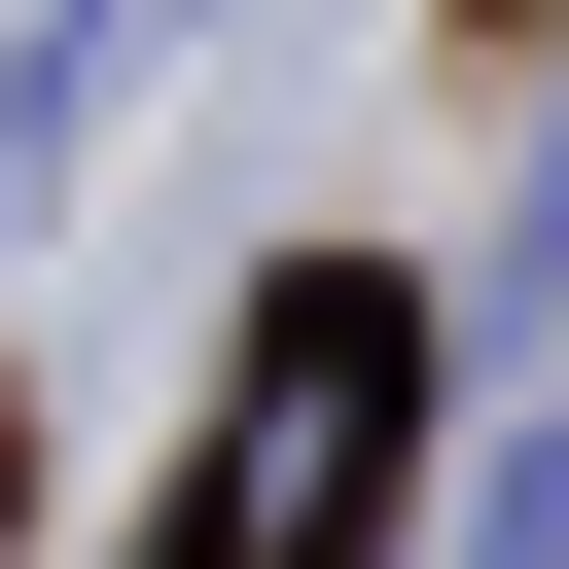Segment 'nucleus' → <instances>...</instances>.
Listing matches in <instances>:
<instances>
[{"label": "nucleus", "instance_id": "1", "mask_svg": "<svg viewBox=\"0 0 569 569\" xmlns=\"http://www.w3.org/2000/svg\"><path fill=\"white\" fill-rule=\"evenodd\" d=\"M356 498H391V320H284V356L213 391V498H178V569H356Z\"/></svg>", "mask_w": 569, "mask_h": 569}, {"label": "nucleus", "instance_id": "2", "mask_svg": "<svg viewBox=\"0 0 569 569\" xmlns=\"http://www.w3.org/2000/svg\"><path fill=\"white\" fill-rule=\"evenodd\" d=\"M462 320H569V107H533V178H498V284Z\"/></svg>", "mask_w": 569, "mask_h": 569}]
</instances>
